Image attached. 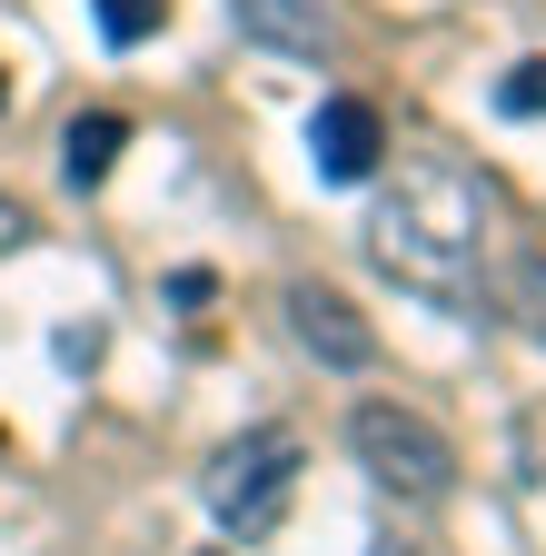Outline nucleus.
I'll return each instance as SVG.
<instances>
[{
    "label": "nucleus",
    "instance_id": "f257e3e1",
    "mask_svg": "<svg viewBox=\"0 0 546 556\" xmlns=\"http://www.w3.org/2000/svg\"><path fill=\"white\" fill-rule=\"evenodd\" d=\"M477 249H487V199H477L457 169H407L378 219H368V258L418 289L428 308H467L477 299Z\"/></svg>",
    "mask_w": 546,
    "mask_h": 556
},
{
    "label": "nucleus",
    "instance_id": "f03ea898",
    "mask_svg": "<svg viewBox=\"0 0 546 556\" xmlns=\"http://www.w3.org/2000/svg\"><path fill=\"white\" fill-rule=\"evenodd\" d=\"M348 447H358V467L388 486V497H407V507H437L447 486H457V447L428 428L418 407H397V397H368L348 417Z\"/></svg>",
    "mask_w": 546,
    "mask_h": 556
},
{
    "label": "nucleus",
    "instance_id": "7ed1b4c3",
    "mask_svg": "<svg viewBox=\"0 0 546 556\" xmlns=\"http://www.w3.org/2000/svg\"><path fill=\"white\" fill-rule=\"evenodd\" d=\"M299 428H249V438H229L219 457H209V507H219V527L229 536H268L289 517V497H299Z\"/></svg>",
    "mask_w": 546,
    "mask_h": 556
},
{
    "label": "nucleus",
    "instance_id": "20e7f679",
    "mask_svg": "<svg viewBox=\"0 0 546 556\" xmlns=\"http://www.w3.org/2000/svg\"><path fill=\"white\" fill-rule=\"evenodd\" d=\"M289 338L308 348L318 368H338V378H358V368H378V328L338 299V289H318V278H299L289 289Z\"/></svg>",
    "mask_w": 546,
    "mask_h": 556
},
{
    "label": "nucleus",
    "instance_id": "39448f33",
    "mask_svg": "<svg viewBox=\"0 0 546 556\" xmlns=\"http://www.w3.org/2000/svg\"><path fill=\"white\" fill-rule=\"evenodd\" d=\"M308 160H318L328 189L378 179V160H388V119H378L368 100H318V119H308Z\"/></svg>",
    "mask_w": 546,
    "mask_h": 556
},
{
    "label": "nucleus",
    "instance_id": "423d86ee",
    "mask_svg": "<svg viewBox=\"0 0 546 556\" xmlns=\"http://www.w3.org/2000/svg\"><path fill=\"white\" fill-rule=\"evenodd\" d=\"M229 21L249 30V40H268V50H289V60H318L328 50V0H229Z\"/></svg>",
    "mask_w": 546,
    "mask_h": 556
},
{
    "label": "nucleus",
    "instance_id": "0eeeda50",
    "mask_svg": "<svg viewBox=\"0 0 546 556\" xmlns=\"http://www.w3.org/2000/svg\"><path fill=\"white\" fill-rule=\"evenodd\" d=\"M119 150H129V119L119 110H80L71 129H60V179H71V189H100L119 169Z\"/></svg>",
    "mask_w": 546,
    "mask_h": 556
},
{
    "label": "nucleus",
    "instance_id": "6e6552de",
    "mask_svg": "<svg viewBox=\"0 0 546 556\" xmlns=\"http://www.w3.org/2000/svg\"><path fill=\"white\" fill-rule=\"evenodd\" d=\"M100 11V40L110 50H140L150 30H169V0H90Z\"/></svg>",
    "mask_w": 546,
    "mask_h": 556
},
{
    "label": "nucleus",
    "instance_id": "1a4fd4ad",
    "mask_svg": "<svg viewBox=\"0 0 546 556\" xmlns=\"http://www.w3.org/2000/svg\"><path fill=\"white\" fill-rule=\"evenodd\" d=\"M497 110L507 119H546V60H517L507 80H497Z\"/></svg>",
    "mask_w": 546,
    "mask_h": 556
},
{
    "label": "nucleus",
    "instance_id": "9d476101",
    "mask_svg": "<svg viewBox=\"0 0 546 556\" xmlns=\"http://www.w3.org/2000/svg\"><path fill=\"white\" fill-rule=\"evenodd\" d=\"M169 299H179V308H209V299H219V278H209V268H179V278H169Z\"/></svg>",
    "mask_w": 546,
    "mask_h": 556
},
{
    "label": "nucleus",
    "instance_id": "9b49d317",
    "mask_svg": "<svg viewBox=\"0 0 546 556\" xmlns=\"http://www.w3.org/2000/svg\"><path fill=\"white\" fill-rule=\"evenodd\" d=\"M21 239H30V219H21L11 199H0V249H21Z\"/></svg>",
    "mask_w": 546,
    "mask_h": 556
},
{
    "label": "nucleus",
    "instance_id": "f8f14e48",
    "mask_svg": "<svg viewBox=\"0 0 546 556\" xmlns=\"http://www.w3.org/2000/svg\"><path fill=\"white\" fill-rule=\"evenodd\" d=\"M0 110H11V70H0Z\"/></svg>",
    "mask_w": 546,
    "mask_h": 556
},
{
    "label": "nucleus",
    "instance_id": "ddd939ff",
    "mask_svg": "<svg viewBox=\"0 0 546 556\" xmlns=\"http://www.w3.org/2000/svg\"><path fill=\"white\" fill-rule=\"evenodd\" d=\"M209 556H219V546H209Z\"/></svg>",
    "mask_w": 546,
    "mask_h": 556
}]
</instances>
